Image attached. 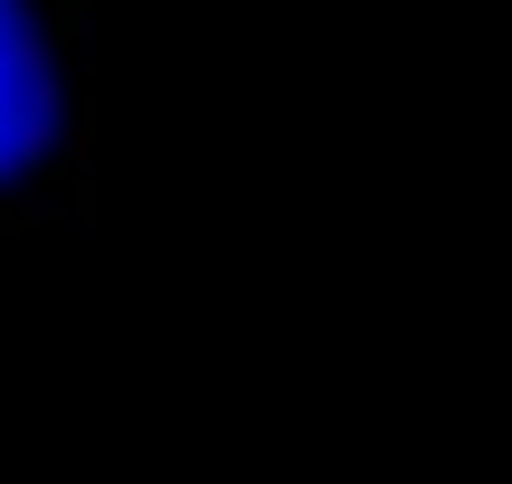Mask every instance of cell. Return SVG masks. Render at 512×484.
I'll list each match as a JSON object with an SVG mask.
<instances>
[{
    "label": "cell",
    "instance_id": "cell-1",
    "mask_svg": "<svg viewBox=\"0 0 512 484\" xmlns=\"http://www.w3.org/2000/svg\"><path fill=\"white\" fill-rule=\"evenodd\" d=\"M95 190V0H0V228L57 238Z\"/></svg>",
    "mask_w": 512,
    "mask_h": 484
}]
</instances>
